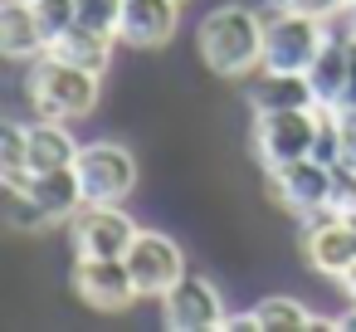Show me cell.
<instances>
[{
  "mask_svg": "<svg viewBox=\"0 0 356 332\" xmlns=\"http://www.w3.org/2000/svg\"><path fill=\"white\" fill-rule=\"evenodd\" d=\"M30 6H35V20H40V30H44L49 45L79 20V6H74V0H30Z\"/></svg>",
  "mask_w": 356,
  "mask_h": 332,
  "instance_id": "obj_22",
  "label": "cell"
},
{
  "mask_svg": "<svg viewBox=\"0 0 356 332\" xmlns=\"http://www.w3.org/2000/svg\"><path fill=\"white\" fill-rule=\"evenodd\" d=\"M302 259L327 274V278H341L351 264H356V220L341 215V210H327V215H312L302 225Z\"/></svg>",
  "mask_w": 356,
  "mask_h": 332,
  "instance_id": "obj_10",
  "label": "cell"
},
{
  "mask_svg": "<svg viewBox=\"0 0 356 332\" xmlns=\"http://www.w3.org/2000/svg\"><path fill=\"white\" fill-rule=\"evenodd\" d=\"M79 6V20L93 25V30H113L118 35V20H122V0H74Z\"/></svg>",
  "mask_w": 356,
  "mask_h": 332,
  "instance_id": "obj_23",
  "label": "cell"
},
{
  "mask_svg": "<svg viewBox=\"0 0 356 332\" xmlns=\"http://www.w3.org/2000/svg\"><path fill=\"white\" fill-rule=\"evenodd\" d=\"M327 20H312V15H298V10H278L268 15V30H264V69H288V74H307L312 59L322 54L327 45Z\"/></svg>",
  "mask_w": 356,
  "mask_h": 332,
  "instance_id": "obj_4",
  "label": "cell"
},
{
  "mask_svg": "<svg viewBox=\"0 0 356 332\" xmlns=\"http://www.w3.org/2000/svg\"><path fill=\"white\" fill-rule=\"evenodd\" d=\"M346 74H351V64H346V35H327L322 54H317L312 69H307V84H312V93H317V108H332V103L341 98Z\"/></svg>",
  "mask_w": 356,
  "mask_h": 332,
  "instance_id": "obj_17",
  "label": "cell"
},
{
  "mask_svg": "<svg viewBox=\"0 0 356 332\" xmlns=\"http://www.w3.org/2000/svg\"><path fill=\"white\" fill-rule=\"evenodd\" d=\"M264 30L268 20L249 6H220L200 20V59L215 79H249L264 69Z\"/></svg>",
  "mask_w": 356,
  "mask_h": 332,
  "instance_id": "obj_1",
  "label": "cell"
},
{
  "mask_svg": "<svg viewBox=\"0 0 356 332\" xmlns=\"http://www.w3.org/2000/svg\"><path fill=\"white\" fill-rule=\"evenodd\" d=\"M0 54H6V59H20V64L49 54V40H44L40 20H35V6H30V0H6V6H0Z\"/></svg>",
  "mask_w": 356,
  "mask_h": 332,
  "instance_id": "obj_15",
  "label": "cell"
},
{
  "mask_svg": "<svg viewBox=\"0 0 356 332\" xmlns=\"http://www.w3.org/2000/svg\"><path fill=\"white\" fill-rule=\"evenodd\" d=\"M268 191L283 210L312 220V215H327L332 210V166L317 161V157H298V161H283L268 171Z\"/></svg>",
  "mask_w": 356,
  "mask_h": 332,
  "instance_id": "obj_6",
  "label": "cell"
},
{
  "mask_svg": "<svg viewBox=\"0 0 356 332\" xmlns=\"http://www.w3.org/2000/svg\"><path fill=\"white\" fill-rule=\"evenodd\" d=\"M113 30H93V25H83V20H74L54 45H49V54H59L64 64H79V69H88V74H108V64H113Z\"/></svg>",
  "mask_w": 356,
  "mask_h": 332,
  "instance_id": "obj_16",
  "label": "cell"
},
{
  "mask_svg": "<svg viewBox=\"0 0 356 332\" xmlns=\"http://www.w3.org/2000/svg\"><path fill=\"white\" fill-rule=\"evenodd\" d=\"M317 142V108H283V113H254V157L273 171L283 161L312 157Z\"/></svg>",
  "mask_w": 356,
  "mask_h": 332,
  "instance_id": "obj_5",
  "label": "cell"
},
{
  "mask_svg": "<svg viewBox=\"0 0 356 332\" xmlns=\"http://www.w3.org/2000/svg\"><path fill=\"white\" fill-rule=\"evenodd\" d=\"M249 313H254L259 332H312V327H332V322H317L298 298H259Z\"/></svg>",
  "mask_w": 356,
  "mask_h": 332,
  "instance_id": "obj_19",
  "label": "cell"
},
{
  "mask_svg": "<svg viewBox=\"0 0 356 332\" xmlns=\"http://www.w3.org/2000/svg\"><path fill=\"white\" fill-rule=\"evenodd\" d=\"M181 25V0H122L118 40L132 49H161Z\"/></svg>",
  "mask_w": 356,
  "mask_h": 332,
  "instance_id": "obj_12",
  "label": "cell"
},
{
  "mask_svg": "<svg viewBox=\"0 0 356 332\" xmlns=\"http://www.w3.org/2000/svg\"><path fill=\"white\" fill-rule=\"evenodd\" d=\"M346 6H356V0H346Z\"/></svg>",
  "mask_w": 356,
  "mask_h": 332,
  "instance_id": "obj_28",
  "label": "cell"
},
{
  "mask_svg": "<svg viewBox=\"0 0 356 332\" xmlns=\"http://www.w3.org/2000/svg\"><path fill=\"white\" fill-rule=\"evenodd\" d=\"M127 269L137 278V293L142 298H161L181 274H186V254L171 235L161 230H137L132 249H127Z\"/></svg>",
  "mask_w": 356,
  "mask_h": 332,
  "instance_id": "obj_11",
  "label": "cell"
},
{
  "mask_svg": "<svg viewBox=\"0 0 356 332\" xmlns=\"http://www.w3.org/2000/svg\"><path fill=\"white\" fill-rule=\"evenodd\" d=\"M161 322L171 332H210L225 322V303L220 288L200 274H181L166 293H161Z\"/></svg>",
  "mask_w": 356,
  "mask_h": 332,
  "instance_id": "obj_9",
  "label": "cell"
},
{
  "mask_svg": "<svg viewBox=\"0 0 356 332\" xmlns=\"http://www.w3.org/2000/svg\"><path fill=\"white\" fill-rule=\"evenodd\" d=\"M351 35H356V30H351Z\"/></svg>",
  "mask_w": 356,
  "mask_h": 332,
  "instance_id": "obj_29",
  "label": "cell"
},
{
  "mask_svg": "<svg viewBox=\"0 0 356 332\" xmlns=\"http://www.w3.org/2000/svg\"><path fill=\"white\" fill-rule=\"evenodd\" d=\"M332 327H341V332H356V298L346 303V313H341V317H332Z\"/></svg>",
  "mask_w": 356,
  "mask_h": 332,
  "instance_id": "obj_26",
  "label": "cell"
},
{
  "mask_svg": "<svg viewBox=\"0 0 356 332\" xmlns=\"http://www.w3.org/2000/svg\"><path fill=\"white\" fill-rule=\"evenodd\" d=\"M0 196H6V225L15 230V235H40V230H49L54 225V215L25 191V186H15V181H6V191H0Z\"/></svg>",
  "mask_w": 356,
  "mask_h": 332,
  "instance_id": "obj_20",
  "label": "cell"
},
{
  "mask_svg": "<svg viewBox=\"0 0 356 332\" xmlns=\"http://www.w3.org/2000/svg\"><path fill=\"white\" fill-rule=\"evenodd\" d=\"M341 161L356 166V127H346V122H341Z\"/></svg>",
  "mask_w": 356,
  "mask_h": 332,
  "instance_id": "obj_25",
  "label": "cell"
},
{
  "mask_svg": "<svg viewBox=\"0 0 356 332\" xmlns=\"http://www.w3.org/2000/svg\"><path fill=\"white\" fill-rule=\"evenodd\" d=\"M137 230H142V225H137L122 205H83V210L69 220L74 254H83V259H127Z\"/></svg>",
  "mask_w": 356,
  "mask_h": 332,
  "instance_id": "obj_7",
  "label": "cell"
},
{
  "mask_svg": "<svg viewBox=\"0 0 356 332\" xmlns=\"http://www.w3.org/2000/svg\"><path fill=\"white\" fill-rule=\"evenodd\" d=\"M74 157H79V142L69 137L64 122L40 118L30 127V176L35 171H54V166H74Z\"/></svg>",
  "mask_w": 356,
  "mask_h": 332,
  "instance_id": "obj_18",
  "label": "cell"
},
{
  "mask_svg": "<svg viewBox=\"0 0 356 332\" xmlns=\"http://www.w3.org/2000/svg\"><path fill=\"white\" fill-rule=\"evenodd\" d=\"M49 215H54V225H69L83 205H88V196H83V181H79V166H54V171H35V176H25L20 181Z\"/></svg>",
  "mask_w": 356,
  "mask_h": 332,
  "instance_id": "obj_14",
  "label": "cell"
},
{
  "mask_svg": "<svg viewBox=\"0 0 356 332\" xmlns=\"http://www.w3.org/2000/svg\"><path fill=\"white\" fill-rule=\"evenodd\" d=\"M249 108H254V113L317 108V93H312L307 74H288V69H259V74H249Z\"/></svg>",
  "mask_w": 356,
  "mask_h": 332,
  "instance_id": "obj_13",
  "label": "cell"
},
{
  "mask_svg": "<svg viewBox=\"0 0 356 332\" xmlns=\"http://www.w3.org/2000/svg\"><path fill=\"white\" fill-rule=\"evenodd\" d=\"M98 79L103 74H88L79 64H64L59 54H40L25 74V98L40 118H54V122H83L93 108H98Z\"/></svg>",
  "mask_w": 356,
  "mask_h": 332,
  "instance_id": "obj_2",
  "label": "cell"
},
{
  "mask_svg": "<svg viewBox=\"0 0 356 332\" xmlns=\"http://www.w3.org/2000/svg\"><path fill=\"white\" fill-rule=\"evenodd\" d=\"M88 205H122L137 191V157L122 142H88L74 157Z\"/></svg>",
  "mask_w": 356,
  "mask_h": 332,
  "instance_id": "obj_3",
  "label": "cell"
},
{
  "mask_svg": "<svg viewBox=\"0 0 356 332\" xmlns=\"http://www.w3.org/2000/svg\"><path fill=\"white\" fill-rule=\"evenodd\" d=\"M346 10H351V30H356V6H346Z\"/></svg>",
  "mask_w": 356,
  "mask_h": 332,
  "instance_id": "obj_27",
  "label": "cell"
},
{
  "mask_svg": "<svg viewBox=\"0 0 356 332\" xmlns=\"http://www.w3.org/2000/svg\"><path fill=\"white\" fill-rule=\"evenodd\" d=\"M30 176V127L25 122H6L0 127V181H25Z\"/></svg>",
  "mask_w": 356,
  "mask_h": 332,
  "instance_id": "obj_21",
  "label": "cell"
},
{
  "mask_svg": "<svg viewBox=\"0 0 356 332\" xmlns=\"http://www.w3.org/2000/svg\"><path fill=\"white\" fill-rule=\"evenodd\" d=\"M74 293L93 313H127L142 298L127 259H83V254H74Z\"/></svg>",
  "mask_w": 356,
  "mask_h": 332,
  "instance_id": "obj_8",
  "label": "cell"
},
{
  "mask_svg": "<svg viewBox=\"0 0 356 332\" xmlns=\"http://www.w3.org/2000/svg\"><path fill=\"white\" fill-rule=\"evenodd\" d=\"M278 10H298L312 20H332L337 10H346V0H278Z\"/></svg>",
  "mask_w": 356,
  "mask_h": 332,
  "instance_id": "obj_24",
  "label": "cell"
}]
</instances>
